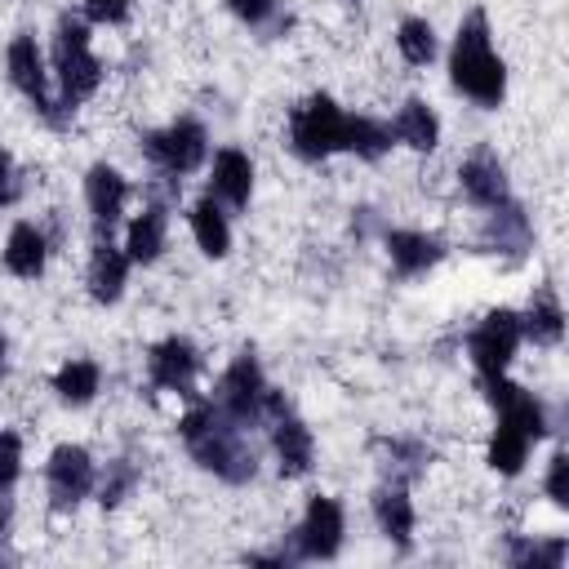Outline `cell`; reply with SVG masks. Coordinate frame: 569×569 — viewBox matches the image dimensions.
Returning a JSON list of instances; mask_svg holds the SVG:
<instances>
[{
	"label": "cell",
	"mask_w": 569,
	"mask_h": 569,
	"mask_svg": "<svg viewBox=\"0 0 569 569\" xmlns=\"http://www.w3.org/2000/svg\"><path fill=\"white\" fill-rule=\"evenodd\" d=\"M382 449V467H387V480H409V476H422L427 462H431V449L422 440H409V436H391L378 445Z\"/></svg>",
	"instance_id": "cell-30"
},
{
	"label": "cell",
	"mask_w": 569,
	"mask_h": 569,
	"mask_svg": "<svg viewBox=\"0 0 569 569\" xmlns=\"http://www.w3.org/2000/svg\"><path fill=\"white\" fill-rule=\"evenodd\" d=\"M382 249H387V262L400 280H418L445 258V240L431 231H418V227H387Z\"/></svg>",
	"instance_id": "cell-13"
},
{
	"label": "cell",
	"mask_w": 569,
	"mask_h": 569,
	"mask_svg": "<svg viewBox=\"0 0 569 569\" xmlns=\"http://www.w3.org/2000/svg\"><path fill=\"white\" fill-rule=\"evenodd\" d=\"M9 520H13V511H9V498L0 493V542L9 538Z\"/></svg>",
	"instance_id": "cell-38"
},
{
	"label": "cell",
	"mask_w": 569,
	"mask_h": 569,
	"mask_svg": "<svg viewBox=\"0 0 569 569\" xmlns=\"http://www.w3.org/2000/svg\"><path fill=\"white\" fill-rule=\"evenodd\" d=\"M342 151H351L356 160H382L391 151V124H382L378 116H351L347 111V129H342Z\"/></svg>",
	"instance_id": "cell-28"
},
{
	"label": "cell",
	"mask_w": 569,
	"mask_h": 569,
	"mask_svg": "<svg viewBox=\"0 0 569 569\" xmlns=\"http://www.w3.org/2000/svg\"><path fill=\"white\" fill-rule=\"evenodd\" d=\"M98 485V462L84 445H53L49 462H44V489H49V507L53 511H76Z\"/></svg>",
	"instance_id": "cell-10"
},
{
	"label": "cell",
	"mask_w": 569,
	"mask_h": 569,
	"mask_svg": "<svg viewBox=\"0 0 569 569\" xmlns=\"http://www.w3.org/2000/svg\"><path fill=\"white\" fill-rule=\"evenodd\" d=\"M480 249L485 253H502V258H525L533 249V222H529V213L516 200H507L498 209H485Z\"/></svg>",
	"instance_id": "cell-15"
},
{
	"label": "cell",
	"mask_w": 569,
	"mask_h": 569,
	"mask_svg": "<svg viewBox=\"0 0 569 569\" xmlns=\"http://www.w3.org/2000/svg\"><path fill=\"white\" fill-rule=\"evenodd\" d=\"M542 493H547L551 507H560V511L569 507V453H565V449L551 453L547 476H542Z\"/></svg>",
	"instance_id": "cell-33"
},
{
	"label": "cell",
	"mask_w": 569,
	"mask_h": 569,
	"mask_svg": "<svg viewBox=\"0 0 569 569\" xmlns=\"http://www.w3.org/2000/svg\"><path fill=\"white\" fill-rule=\"evenodd\" d=\"M178 436H182L187 453L196 458V467H204L222 485H249L258 476V449H253V440L213 400H196L191 396L187 413L178 418Z\"/></svg>",
	"instance_id": "cell-1"
},
{
	"label": "cell",
	"mask_w": 569,
	"mask_h": 569,
	"mask_svg": "<svg viewBox=\"0 0 569 569\" xmlns=\"http://www.w3.org/2000/svg\"><path fill=\"white\" fill-rule=\"evenodd\" d=\"M396 53L409 62V67H431L436 53H440V40H436V27L418 13L400 18L396 22Z\"/></svg>",
	"instance_id": "cell-29"
},
{
	"label": "cell",
	"mask_w": 569,
	"mask_h": 569,
	"mask_svg": "<svg viewBox=\"0 0 569 569\" xmlns=\"http://www.w3.org/2000/svg\"><path fill=\"white\" fill-rule=\"evenodd\" d=\"M480 387H485V400L498 409V418L516 422V427L529 431L533 440H542V436L551 431V422H547V405H542L529 387L511 382L507 373H498V378H480Z\"/></svg>",
	"instance_id": "cell-14"
},
{
	"label": "cell",
	"mask_w": 569,
	"mask_h": 569,
	"mask_svg": "<svg viewBox=\"0 0 569 569\" xmlns=\"http://www.w3.org/2000/svg\"><path fill=\"white\" fill-rule=\"evenodd\" d=\"M18 196H22V169L9 151H0V209L18 204Z\"/></svg>",
	"instance_id": "cell-36"
},
{
	"label": "cell",
	"mask_w": 569,
	"mask_h": 569,
	"mask_svg": "<svg viewBox=\"0 0 569 569\" xmlns=\"http://www.w3.org/2000/svg\"><path fill=\"white\" fill-rule=\"evenodd\" d=\"M49 387H53V396H58L62 405L84 409V405H93V400H98V391H102V365H98V360H89V356L62 360V365L53 369Z\"/></svg>",
	"instance_id": "cell-25"
},
{
	"label": "cell",
	"mask_w": 569,
	"mask_h": 569,
	"mask_svg": "<svg viewBox=\"0 0 569 569\" xmlns=\"http://www.w3.org/2000/svg\"><path fill=\"white\" fill-rule=\"evenodd\" d=\"M458 191L476 204V209H498L511 200V178H507V164L502 156L480 142L462 164H458Z\"/></svg>",
	"instance_id": "cell-12"
},
{
	"label": "cell",
	"mask_w": 569,
	"mask_h": 569,
	"mask_svg": "<svg viewBox=\"0 0 569 569\" xmlns=\"http://www.w3.org/2000/svg\"><path fill=\"white\" fill-rule=\"evenodd\" d=\"M49 76L58 84V102L67 111H76L80 102H89L98 89H102V58L93 53L89 44V22L84 18H71L62 13L58 27H53V49H49Z\"/></svg>",
	"instance_id": "cell-4"
},
{
	"label": "cell",
	"mask_w": 569,
	"mask_h": 569,
	"mask_svg": "<svg viewBox=\"0 0 569 569\" xmlns=\"http://www.w3.org/2000/svg\"><path fill=\"white\" fill-rule=\"evenodd\" d=\"M520 338L533 342V347H560V338H565V307H560L551 284H542L529 298V307L520 311Z\"/></svg>",
	"instance_id": "cell-24"
},
{
	"label": "cell",
	"mask_w": 569,
	"mask_h": 569,
	"mask_svg": "<svg viewBox=\"0 0 569 569\" xmlns=\"http://www.w3.org/2000/svg\"><path fill=\"white\" fill-rule=\"evenodd\" d=\"M369 511H373V525L387 542H396L400 551H409L413 542V525H418V511H413V498L405 489V480H382L369 498Z\"/></svg>",
	"instance_id": "cell-17"
},
{
	"label": "cell",
	"mask_w": 569,
	"mask_h": 569,
	"mask_svg": "<svg viewBox=\"0 0 569 569\" xmlns=\"http://www.w3.org/2000/svg\"><path fill=\"white\" fill-rule=\"evenodd\" d=\"M22 476V436L18 431H0V493H9Z\"/></svg>",
	"instance_id": "cell-34"
},
{
	"label": "cell",
	"mask_w": 569,
	"mask_h": 569,
	"mask_svg": "<svg viewBox=\"0 0 569 569\" xmlns=\"http://www.w3.org/2000/svg\"><path fill=\"white\" fill-rule=\"evenodd\" d=\"M164 244H169V209L164 204H142V213H133L129 227H124V253H129V262L151 267V262H160Z\"/></svg>",
	"instance_id": "cell-22"
},
{
	"label": "cell",
	"mask_w": 569,
	"mask_h": 569,
	"mask_svg": "<svg viewBox=\"0 0 569 569\" xmlns=\"http://www.w3.org/2000/svg\"><path fill=\"white\" fill-rule=\"evenodd\" d=\"M4 365H9V338L0 333V378H4Z\"/></svg>",
	"instance_id": "cell-39"
},
{
	"label": "cell",
	"mask_w": 569,
	"mask_h": 569,
	"mask_svg": "<svg viewBox=\"0 0 569 569\" xmlns=\"http://www.w3.org/2000/svg\"><path fill=\"white\" fill-rule=\"evenodd\" d=\"M124 204H129V178L107 160L89 164L84 169V209H89V218L98 227H111V222H120Z\"/></svg>",
	"instance_id": "cell-19"
},
{
	"label": "cell",
	"mask_w": 569,
	"mask_h": 569,
	"mask_svg": "<svg viewBox=\"0 0 569 569\" xmlns=\"http://www.w3.org/2000/svg\"><path fill=\"white\" fill-rule=\"evenodd\" d=\"M520 311L516 307H489L476 329L467 333V360L480 378H498L511 369L516 351H520Z\"/></svg>",
	"instance_id": "cell-8"
},
{
	"label": "cell",
	"mask_w": 569,
	"mask_h": 569,
	"mask_svg": "<svg viewBox=\"0 0 569 569\" xmlns=\"http://www.w3.org/2000/svg\"><path fill=\"white\" fill-rule=\"evenodd\" d=\"M138 480H142V467H138L133 458H111V462H107V471L98 476L93 493H98V502L111 511V507H120V502L138 489Z\"/></svg>",
	"instance_id": "cell-31"
},
{
	"label": "cell",
	"mask_w": 569,
	"mask_h": 569,
	"mask_svg": "<svg viewBox=\"0 0 569 569\" xmlns=\"http://www.w3.org/2000/svg\"><path fill=\"white\" fill-rule=\"evenodd\" d=\"M209 196L218 200V204H227V209H249V200H253V160H249V151H240V147H222V151H213V164H209Z\"/></svg>",
	"instance_id": "cell-16"
},
{
	"label": "cell",
	"mask_w": 569,
	"mask_h": 569,
	"mask_svg": "<svg viewBox=\"0 0 569 569\" xmlns=\"http://www.w3.org/2000/svg\"><path fill=\"white\" fill-rule=\"evenodd\" d=\"M449 80L462 98H471L485 111H498L507 98V62L493 53V31L485 9H467L453 44H449Z\"/></svg>",
	"instance_id": "cell-2"
},
{
	"label": "cell",
	"mask_w": 569,
	"mask_h": 569,
	"mask_svg": "<svg viewBox=\"0 0 569 569\" xmlns=\"http://www.w3.org/2000/svg\"><path fill=\"white\" fill-rule=\"evenodd\" d=\"M147 378L156 391H173V396H196V378H200V347L182 333H169L160 342H151L147 351Z\"/></svg>",
	"instance_id": "cell-11"
},
{
	"label": "cell",
	"mask_w": 569,
	"mask_h": 569,
	"mask_svg": "<svg viewBox=\"0 0 569 569\" xmlns=\"http://www.w3.org/2000/svg\"><path fill=\"white\" fill-rule=\"evenodd\" d=\"M347 4H360V0H347Z\"/></svg>",
	"instance_id": "cell-40"
},
{
	"label": "cell",
	"mask_w": 569,
	"mask_h": 569,
	"mask_svg": "<svg viewBox=\"0 0 569 569\" xmlns=\"http://www.w3.org/2000/svg\"><path fill=\"white\" fill-rule=\"evenodd\" d=\"M84 18L102 22V27H116V22L129 18V0H84Z\"/></svg>",
	"instance_id": "cell-37"
},
{
	"label": "cell",
	"mask_w": 569,
	"mask_h": 569,
	"mask_svg": "<svg viewBox=\"0 0 569 569\" xmlns=\"http://www.w3.org/2000/svg\"><path fill=\"white\" fill-rule=\"evenodd\" d=\"M533 445H538V440H533L529 431H520L516 422L498 418V427L489 431V445H485V462H489V471H498V476H520Z\"/></svg>",
	"instance_id": "cell-27"
},
{
	"label": "cell",
	"mask_w": 569,
	"mask_h": 569,
	"mask_svg": "<svg viewBox=\"0 0 569 569\" xmlns=\"http://www.w3.org/2000/svg\"><path fill=\"white\" fill-rule=\"evenodd\" d=\"M209 400H213L231 422H240L244 431H249V427H271L276 418L289 413L284 391H276V387L267 382V373H262V365H258L253 351H240V356L222 369V378H218V387H213Z\"/></svg>",
	"instance_id": "cell-3"
},
{
	"label": "cell",
	"mask_w": 569,
	"mask_h": 569,
	"mask_svg": "<svg viewBox=\"0 0 569 569\" xmlns=\"http://www.w3.org/2000/svg\"><path fill=\"white\" fill-rule=\"evenodd\" d=\"M391 138L405 142L409 151H422V156L436 151L440 147V116H436V107L427 98H405L396 120H391Z\"/></svg>",
	"instance_id": "cell-23"
},
{
	"label": "cell",
	"mask_w": 569,
	"mask_h": 569,
	"mask_svg": "<svg viewBox=\"0 0 569 569\" xmlns=\"http://www.w3.org/2000/svg\"><path fill=\"white\" fill-rule=\"evenodd\" d=\"M565 556H569V542L556 533V538H516L511 542V551H507V560L511 565H520V569H560L565 565Z\"/></svg>",
	"instance_id": "cell-32"
},
{
	"label": "cell",
	"mask_w": 569,
	"mask_h": 569,
	"mask_svg": "<svg viewBox=\"0 0 569 569\" xmlns=\"http://www.w3.org/2000/svg\"><path fill=\"white\" fill-rule=\"evenodd\" d=\"M227 9L244 22V27H267L280 9V0H227Z\"/></svg>",
	"instance_id": "cell-35"
},
{
	"label": "cell",
	"mask_w": 569,
	"mask_h": 569,
	"mask_svg": "<svg viewBox=\"0 0 569 569\" xmlns=\"http://www.w3.org/2000/svg\"><path fill=\"white\" fill-rule=\"evenodd\" d=\"M347 538V511L333 493H311L302 507V520L289 533V556L293 560H333Z\"/></svg>",
	"instance_id": "cell-9"
},
{
	"label": "cell",
	"mask_w": 569,
	"mask_h": 569,
	"mask_svg": "<svg viewBox=\"0 0 569 569\" xmlns=\"http://www.w3.org/2000/svg\"><path fill=\"white\" fill-rule=\"evenodd\" d=\"M271 449H276V467H280L284 480H298V476H307L316 467V436L293 413L271 422Z\"/></svg>",
	"instance_id": "cell-20"
},
{
	"label": "cell",
	"mask_w": 569,
	"mask_h": 569,
	"mask_svg": "<svg viewBox=\"0 0 569 569\" xmlns=\"http://www.w3.org/2000/svg\"><path fill=\"white\" fill-rule=\"evenodd\" d=\"M342 129H347V111L329 93H311L289 111V151L302 164H325L329 156L342 151Z\"/></svg>",
	"instance_id": "cell-6"
},
{
	"label": "cell",
	"mask_w": 569,
	"mask_h": 569,
	"mask_svg": "<svg viewBox=\"0 0 569 569\" xmlns=\"http://www.w3.org/2000/svg\"><path fill=\"white\" fill-rule=\"evenodd\" d=\"M187 222H191V240H196V249L204 258H227L231 253V222H227V213H222V204L213 196H200L191 204Z\"/></svg>",
	"instance_id": "cell-26"
},
{
	"label": "cell",
	"mask_w": 569,
	"mask_h": 569,
	"mask_svg": "<svg viewBox=\"0 0 569 569\" xmlns=\"http://www.w3.org/2000/svg\"><path fill=\"white\" fill-rule=\"evenodd\" d=\"M4 76H9V84L31 102V111H36L49 129H67V120H71L76 111H67V107L58 102V93L49 89L53 76H49V62H44V53H40V44H36L31 31H18V36L9 40V49H4Z\"/></svg>",
	"instance_id": "cell-5"
},
{
	"label": "cell",
	"mask_w": 569,
	"mask_h": 569,
	"mask_svg": "<svg viewBox=\"0 0 569 569\" xmlns=\"http://www.w3.org/2000/svg\"><path fill=\"white\" fill-rule=\"evenodd\" d=\"M138 151H142L160 173L182 178V173H196V169L204 164V156H209V133H204L200 120L178 116V120H169V124H160V129H147L142 142H138Z\"/></svg>",
	"instance_id": "cell-7"
},
{
	"label": "cell",
	"mask_w": 569,
	"mask_h": 569,
	"mask_svg": "<svg viewBox=\"0 0 569 569\" xmlns=\"http://www.w3.org/2000/svg\"><path fill=\"white\" fill-rule=\"evenodd\" d=\"M129 253H124V244H111V240H93V249H89V267H84V284H89V298L93 302H102V307H111V302H120L124 298V284H129Z\"/></svg>",
	"instance_id": "cell-18"
},
{
	"label": "cell",
	"mask_w": 569,
	"mask_h": 569,
	"mask_svg": "<svg viewBox=\"0 0 569 569\" xmlns=\"http://www.w3.org/2000/svg\"><path fill=\"white\" fill-rule=\"evenodd\" d=\"M0 262L18 280H40L49 267V236L36 222H13L4 236V249H0Z\"/></svg>",
	"instance_id": "cell-21"
}]
</instances>
